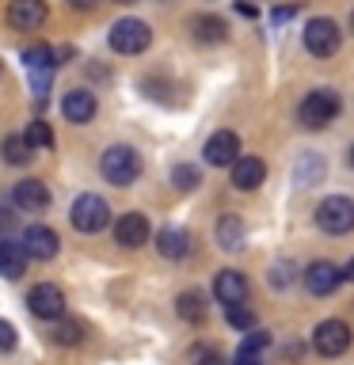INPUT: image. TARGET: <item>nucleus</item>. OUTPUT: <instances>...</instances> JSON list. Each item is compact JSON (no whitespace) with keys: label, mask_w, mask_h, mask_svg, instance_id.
I'll use <instances>...</instances> for the list:
<instances>
[{"label":"nucleus","mask_w":354,"mask_h":365,"mask_svg":"<svg viewBox=\"0 0 354 365\" xmlns=\"http://www.w3.org/2000/svg\"><path fill=\"white\" fill-rule=\"evenodd\" d=\"M99 171L107 182H114V187H130V182L141 175V153L130 145H111L99 160Z\"/></svg>","instance_id":"1"},{"label":"nucleus","mask_w":354,"mask_h":365,"mask_svg":"<svg viewBox=\"0 0 354 365\" xmlns=\"http://www.w3.org/2000/svg\"><path fill=\"white\" fill-rule=\"evenodd\" d=\"M339 107H343L339 91L316 88V91H308V96L301 99V110H297V118H301V125H308V130H324V125L339 114Z\"/></svg>","instance_id":"2"},{"label":"nucleus","mask_w":354,"mask_h":365,"mask_svg":"<svg viewBox=\"0 0 354 365\" xmlns=\"http://www.w3.org/2000/svg\"><path fill=\"white\" fill-rule=\"evenodd\" d=\"M69 221H73L76 232H103V228L111 225V205L99 198V194H80L73 202V210H69Z\"/></svg>","instance_id":"3"},{"label":"nucleus","mask_w":354,"mask_h":365,"mask_svg":"<svg viewBox=\"0 0 354 365\" xmlns=\"http://www.w3.org/2000/svg\"><path fill=\"white\" fill-rule=\"evenodd\" d=\"M107 42H111L114 53L133 57V53H145V50H148V42H153V31H148L145 19H118V23L111 27Z\"/></svg>","instance_id":"4"},{"label":"nucleus","mask_w":354,"mask_h":365,"mask_svg":"<svg viewBox=\"0 0 354 365\" xmlns=\"http://www.w3.org/2000/svg\"><path fill=\"white\" fill-rule=\"evenodd\" d=\"M316 225L324 228L328 236H343L354 228V202L347 194H331L316 205Z\"/></svg>","instance_id":"5"},{"label":"nucleus","mask_w":354,"mask_h":365,"mask_svg":"<svg viewBox=\"0 0 354 365\" xmlns=\"http://www.w3.org/2000/svg\"><path fill=\"white\" fill-rule=\"evenodd\" d=\"M339 46H343V31H339L335 19L316 16V19L305 23V50L313 57H331Z\"/></svg>","instance_id":"6"},{"label":"nucleus","mask_w":354,"mask_h":365,"mask_svg":"<svg viewBox=\"0 0 354 365\" xmlns=\"http://www.w3.org/2000/svg\"><path fill=\"white\" fill-rule=\"evenodd\" d=\"M27 308H31V316L46 319V324H50V319H61L65 316V293L57 289V285L42 282L27 293Z\"/></svg>","instance_id":"7"},{"label":"nucleus","mask_w":354,"mask_h":365,"mask_svg":"<svg viewBox=\"0 0 354 365\" xmlns=\"http://www.w3.org/2000/svg\"><path fill=\"white\" fill-rule=\"evenodd\" d=\"M313 346H316L320 358H339V354L350 346V327L343 324V319H324L313 335Z\"/></svg>","instance_id":"8"},{"label":"nucleus","mask_w":354,"mask_h":365,"mask_svg":"<svg viewBox=\"0 0 354 365\" xmlns=\"http://www.w3.org/2000/svg\"><path fill=\"white\" fill-rule=\"evenodd\" d=\"M301 278H305V289L313 297H328V293L339 289L343 270L335 267V262H328V259H316V262H308V267H305Z\"/></svg>","instance_id":"9"},{"label":"nucleus","mask_w":354,"mask_h":365,"mask_svg":"<svg viewBox=\"0 0 354 365\" xmlns=\"http://www.w3.org/2000/svg\"><path fill=\"white\" fill-rule=\"evenodd\" d=\"M23 251H27V259H39V262H50L57 255V247H61V240L50 225H31L27 232H23Z\"/></svg>","instance_id":"10"},{"label":"nucleus","mask_w":354,"mask_h":365,"mask_svg":"<svg viewBox=\"0 0 354 365\" xmlns=\"http://www.w3.org/2000/svg\"><path fill=\"white\" fill-rule=\"evenodd\" d=\"M202 156L210 168H233V160L240 156V137L233 130H217L210 141H206Z\"/></svg>","instance_id":"11"},{"label":"nucleus","mask_w":354,"mask_h":365,"mask_svg":"<svg viewBox=\"0 0 354 365\" xmlns=\"http://www.w3.org/2000/svg\"><path fill=\"white\" fill-rule=\"evenodd\" d=\"M11 205L23 213H42L46 205H50V187L39 179H23V182H16V190H11Z\"/></svg>","instance_id":"12"},{"label":"nucleus","mask_w":354,"mask_h":365,"mask_svg":"<svg viewBox=\"0 0 354 365\" xmlns=\"http://www.w3.org/2000/svg\"><path fill=\"white\" fill-rule=\"evenodd\" d=\"M8 23L16 31H39L46 23V0H11Z\"/></svg>","instance_id":"13"},{"label":"nucleus","mask_w":354,"mask_h":365,"mask_svg":"<svg viewBox=\"0 0 354 365\" xmlns=\"http://www.w3.org/2000/svg\"><path fill=\"white\" fill-rule=\"evenodd\" d=\"M61 114L73 125H88L91 118H96V96H91L88 88H76V91H65L61 99Z\"/></svg>","instance_id":"14"},{"label":"nucleus","mask_w":354,"mask_h":365,"mask_svg":"<svg viewBox=\"0 0 354 365\" xmlns=\"http://www.w3.org/2000/svg\"><path fill=\"white\" fill-rule=\"evenodd\" d=\"M213 297L221 304H244L248 301V278L240 270H221L213 278Z\"/></svg>","instance_id":"15"},{"label":"nucleus","mask_w":354,"mask_h":365,"mask_svg":"<svg viewBox=\"0 0 354 365\" xmlns=\"http://www.w3.org/2000/svg\"><path fill=\"white\" fill-rule=\"evenodd\" d=\"M23 270H27V251H23V244L11 236H0V278L16 282V278H23Z\"/></svg>","instance_id":"16"},{"label":"nucleus","mask_w":354,"mask_h":365,"mask_svg":"<svg viewBox=\"0 0 354 365\" xmlns=\"http://www.w3.org/2000/svg\"><path fill=\"white\" fill-rule=\"evenodd\" d=\"M267 179V164L259 156H236L233 160V187L236 190H256Z\"/></svg>","instance_id":"17"},{"label":"nucleus","mask_w":354,"mask_h":365,"mask_svg":"<svg viewBox=\"0 0 354 365\" xmlns=\"http://www.w3.org/2000/svg\"><path fill=\"white\" fill-rule=\"evenodd\" d=\"M114 240H118L122 247H141L148 240V221L145 213H122L118 225H114Z\"/></svg>","instance_id":"18"},{"label":"nucleus","mask_w":354,"mask_h":365,"mask_svg":"<svg viewBox=\"0 0 354 365\" xmlns=\"http://www.w3.org/2000/svg\"><path fill=\"white\" fill-rule=\"evenodd\" d=\"M156 251L164 259H183L191 251V236L183 232V228L168 225V228H160V232H156Z\"/></svg>","instance_id":"19"},{"label":"nucleus","mask_w":354,"mask_h":365,"mask_svg":"<svg viewBox=\"0 0 354 365\" xmlns=\"http://www.w3.org/2000/svg\"><path fill=\"white\" fill-rule=\"evenodd\" d=\"M270 346V335L267 331H251V335L240 342V350H236V365H263V354H267Z\"/></svg>","instance_id":"20"},{"label":"nucleus","mask_w":354,"mask_h":365,"mask_svg":"<svg viewBox=\"0 0 354 365\" xmlns=\"http://www.w3.org/2000/svg\"><path fill=\"white\" fill-rule=\"evenodd\" d=\"M217 244H221L225 251H240L244 247V221L233 213H225L221 221H217Z\"/></svg>","instance_id":"21"},{"label":"nucleus","mask_w":354,"mask_h":365,"mask_svg":"<svg viewBox=\"0 0 354 365\" xmlns=\"http://www.w3.org/2000/svg\"><path fill=\"white\" fill-rule=\"evenodd\" d=\"M191 31H194V38H198V42H225V34H228L221 16H194Z\"/></svg>","instance_id":"22"},{"label":"nucleus","mask_w":354,"mask_h":365,"mask_svg":"<svg viewBox=\"0 0 354 365\" xmlns=\"http://www.w3.org/2000/svg\"><path fill=\"white\" fill-rule=\"evenodd\" d=\"M0 156H4V164L23 168V164H31L34 148L27 145V137H23V133H11V137H4V141H0Z\"/></svg>","instance_id":"23"},{"label":"nucleus","mask_w":354,"mask_h":365,"mask_svg":"<svg viewBox=\"0 0 354 365\" xmlns=\"http://www.w3.org/2000/svg\"><path fill=\"white\" fill-rule=\"evenodd\" d=\"M176 312L179 319H187V324H202L206 319V301H202V293H179L176 297Z\"/></svg>","instance_id":"24"},{"label":"nucleus","mask_w":354,"mask_h":365,"mask_svg":"<svg viewBox=\"0 0 354 365\" xmlns=\"http://www.w3.org/2000/svg\"><path fill=\"white\" fill-rule=\"evenodd\" d=\"M54 342L57 346H80V342H84V324H80V319H61V324L54 327Z\"/></svg>","instance_id":"25"},{"label":"nucleus","mask_w":354,"mask_h":365,"mask_svg":"<svg viewBox=\"0 0 354 365\" xmlns=\"http://www.w3.org/2000/svg\"><path fill=\"white\" fill-rule=\"evenodd\" d=\"M23 137H27V145L34 148V153H39V148H50V145H54V130H50V122H42V118H39V122H31Z\"/></svg>","instance_id":"26"},{"label":"nucleus","mask_w":354,"mask_h":365,"mask_svg":"<svg viewBox=\"0 0 354 365\" xmlns=\"http://www.w3.org/2000/svg\"><path fill=\"white\" fill-rule=\"evenodd\" d=\"M225 319H228L236 331H251V327H256V312H251V308H244V304H225Z\"/></svg>","instance_id":"27"},{"label":"nucleus","mask_w":354,"mask_h":365,"mask_svg":"<svg viewBox=\"0 0 354 365\" xmlns=\"http://www.w3.org/2000/svg\"><path fill=\"white\" fill-rule=\"evenodd\" d=\"M171 182H176V190H194L202 182V175H198V168H194V164H176Z\"/></svg>","instance_id":"28"},{"label":"nucleus","mask_w":354,"mask_h":365,"mask_svg":"<svg viewBox=\"0 0 354 365\" xmlns=\"http://www.w3.org/2000/svg\"><path fill=\"white\" fill-rule=\"evenodd\" d=\"M316 179H320V160H316V156H305V164H297V182L313 187Z\"/></svg>","instance_id":"29"},{"label":"nucleus","mask_w":354,"mask_h":365,"mask_svg":"<svg viewBox=\"0 0 354 365\" xmlns=\"http://www.w3.org/2000/svg\"><path fill=\"white\" fill-rule=\"evenodd\" d=\"M16 342H19V331L8 324V319H0V350H16Z\"/></svg>","instance_id":"30"},{"label":"nucleus","mask_w":354,"mask_h":365,"mask_svg":"<svg viewBox=\"0 0 354 365\" xmlns=\"http://www.w3.org/2000/svg\"><path fill=\"white\" fill-rule=\"evenodd\" d=\"M11 228H16V213L8 205H0V236H11Z\"/></svg>","instance_id":"31"},{"label":"nucleus","mask_w":354,"mask_h":365,"mask_svg":"<svg viewBox=\"0 0 354 365\" xmlns=\"http://www.w3.org/2000/svg\"><path fill=\"white\" fill-rule=\"evenodd\" d=\"M194 361H198V365H225V358L217 350H198V354H194Z\"/></svg>","instance_id":"32"},{"label":"nucleus","mask_w":354,"mask_h":365,"mask_svg":"<svg viewBox=\"0 0 354 365\" xmlns=\"http://www.w3.org/2000/svg\"><path fill=\"white\" fill-rule=\"evenodd\" d=\"M274 285H278V289H282V285H290V262H278V267H274V278H270Z\"/></svg>","instance_id":"33"},{"label":"nucleus","mask_w":354,"mask_h":365,"mask_svg":"<svg viewBox=\"0 0 354 365\" xmlns=\"http://www.w3.org/2000/svg\"><path fill=\"white\" fill-rule=\"evenodd\" d=\"M65 4H69V8H76V11H91V8L99 4V0H65Z\"/></svg>","instance_id":"34"},{"label":"nucleus","mask_w":354,"mask_h":365,"mask_svg":"<svg viewBox=\"0 0 354 365\" xmlns=\"http://www.w3.org/2000/svg\"><path fill=\"white\" fill-rule=\"evenodd\" d=\"M236 11H240V16H256V4H248V0H236Z\"/></svg>","instance_id":"35"},{"label":"nucleus","mask_w":354,"mask_h":365,"mask_svg":"<svg viewBox=\"0 0 354 365\" xmlns=\"http://www.w3.org/2000/svg\"><path fill=\"white\" fill-rule=\"evenodd\" d=\"M270 19H274V23H285V19H293V8H278Z\"/></svg>","instance_id":"36"},{"label":"nucleus","mask_w":354,"mask_h":365,"mask_svg":"<svg viewBox=\"0 0 354 365\" xmlns=\"http://www.w3.org/2000/svg\"><path fill=\"white\" fill-rule=\"evenodd\" d=\"M343 282H354V259H350V267L343 270Z\"/></svg>","instance_id":"37"},{"label":"nucleus","mask_w":354,"mask_h":365,"mask_svg":"<svg viewBox=\"0 0 354 365\" xmlns=\"http://www.w3.org/2000/svg\"><path fill=\"white\" fill-rule=\"evenodd\" d=\"M114 4H133V0H114Z\"/></svg>","instance_id":"38"},{"label":"nucleus","mask_w":354,"mask_h":365,"mask_svg":"<svg viewBox=\"0 0 354 365\" xmlns=\"http://www.w3.org/2000/svg\"><path fill=\"white\" fill-rule=\"evenodd\" d=\"M350 27H354V11H350Z\"/></svg>","instance_id":"39"},{"label":"nucleus","mask_w":354,"mask_h":365,"mask_svg":"<svg viewBox=\"0 0 354 365\" xmlns=\"http://www.w3.org/2000/svg\"><path fill=\"white\" fill-rule=\"evenodd\" d=\"M350 164H354V148H350Z\"/></svg>","instance_id":"40"}]
</instances>
